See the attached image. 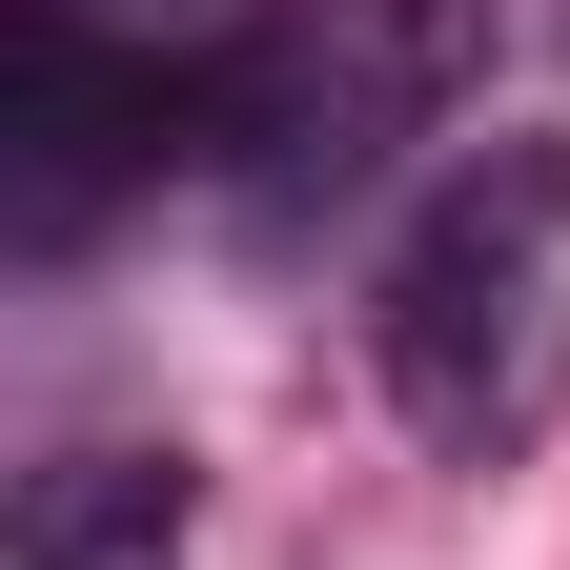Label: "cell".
Masks as SVG:
<instances>
[{"label":"cell","instance_id":"obj_1","mask_svg":"<svg viewBox=\"0 0 570 570\" xmlns=\"http://www.w3.org/2000/svg\"><path fill=\"white\" fill-rule=\"evenodd\" d=\"M489 41H510V0H265L204 102V204L245 245H326L346 204L407 184V142H449Z\"/></svg>","mask_w":570,"mask_h":570},{"label":"cell","instance_id":"obj_2","mask_svg":"<svg viewBox=\"0 0 570 570\" xmlns=\"http://www.w3.org/2000/svg\"><path fill=\"white\" fill-rule=\"evenodd\" d=\"M367 367L449 469L530 449L570 407V142H489L387 225L367 265Z\"/></svg>","mask_w":570,"mask_h":570},{"label":"cell","instance_id":"obj_3","mask_svg":"<svg viewBox=\"0 0 570 570\" xmlns=\"http://www.w3.org/2000/svg\"><path fill=\"white\" fill-rule=\"evenodd\" d=\"M204 102H225V61H142L82 0H0V245L21 265L102 245L164 164H204Z\"/></svg>","mask_w":570,"mask_h":570},{"label":"cell","instance_id":"obj_4","mask_svg":"<svg viewBox=\"0 0 570 570\" xmlns=\"http://www.w3.org/2000/svg\"><path fill=\"white\" fill-rule=\"evenodd\" d=\"M184 530H204L184 449H61V469H21V570H184Z\"/></svg>","mask_w":570,"mask_h":570},{"label":"cell","instance_id":"obj_5","mask_svg":"<svg viewBox=\"0 0 570 570\" xmlns=\"http://www.w3.org/2000/svg\"><path fill=\"white\" fill-rule=\"evenodd\" d=\"M82 21H102V0H82Z\"/></svg>","mask_w":570,"mask_h":570}]
</instances>
